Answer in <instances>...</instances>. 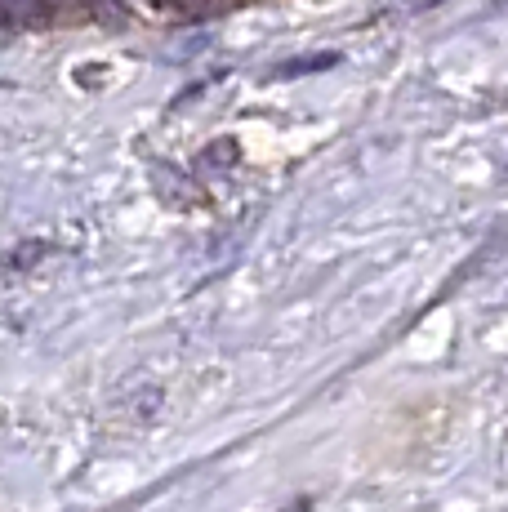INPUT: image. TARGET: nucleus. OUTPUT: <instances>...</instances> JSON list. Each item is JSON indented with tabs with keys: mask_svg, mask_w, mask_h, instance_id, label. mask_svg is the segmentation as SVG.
Returning a JSON list of instances; mask_svg holds the SVG:
<instances>
[{
	"mask_svg": "<svg viewBox=\"0 0 508 512\" xmlns=\"http://www.w3.org/2000/svg\"><path fill=\"white\" fill-rule=\"evenodd\" d=\"M170 5H179V9H201L205 0H170Z\"/></svg>",
	"mask_w": 508,
	"mask_h": 512,
	"instance_id": "nucleus-1",
	"label": "nucleus"
}]
</instances>
